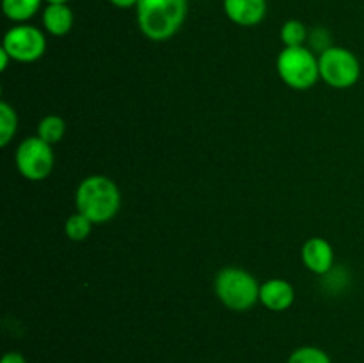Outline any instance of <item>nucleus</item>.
Returning a JSON list of instances; mask_svg holds the SVG:
<instances>
[{
    "label": "nucleus",
    "instance_id": "nucleus-15",
    "mask_svg": "<svg viewBox=\"0 0 364 363\" xmlns=\"http://www.w3.org/2000/svg\"><path fill=\"white\" fill-rule=\"evenodd\" d=\"M18 130L16 110L7 102L0 103V146H7L13 141Z\"/></svg>",
    "mask_w": 364,
    "mask_h": 363
},
{
    "label": "nucleus",
    "instance_id": "nucleus-21",
    "mask_svg": "<svg viewBox=\"0 0 364 363\" xmlns=\"http://www.w3.org/2000/svg\"><path fill=\"white\" fill-rule=\"evenodd\" d=\"M48 4H68L70 0H46Z\"/></svg>",
    "mask_w": 364,
    "mask_h": 363
},
{
    "label": "nucleus",
    "instance_id": "nucleus-11",
    "mask_svg": "<svg viewBox=\"0 0 364 363\" xmlns=\"http://www.w3.org/2000/svg\"><path fill=\"white\" fill-rule=\"evenodd\" d=\"M43 27L57 38L66 36L73 27V11L68 4H48L43 11Z\"/></svg>",
    "mask_w": 364,
    "mask_h": 363
},
{
    "label": "nucleus",
    "instance_id": "nucleus-7",
    "mask_svg": "<svg viewBox=\"0 0 364 363\" xmlns=\"http://www.w3.org/2000/svg\"><path fill=\"white\" fill-rule=\"evenodd\" d=\"M2 48L18 63H36L46 52V38L41 28L20 23L6 32Z\"/></svg>",
    "mask_w": 364,
    "mask_h": 363
},
{
    "label": "nucleus",
    "instance_id": "nucleus-2",
    "mask_svg": "<svg viewBox=\"0 0 364 363\" xmlns=\"http://www.w3.org/2000/svg\"><path fill=\"white\" fill-rule=\"evenodd\" d=\"M137 23L151 41H167L183 25L188 13V0H139Z\"/></svg>",
    "mask_w": 364,
    "mask_h": 363
},
{
    "label": "nucleus",
    "instance_id": "nucleus-16",
    "mask_svg": "<svg viewBox=\"0 0 364 363\" xmlns=\"http://www.w3.org/2000/svg\"><path fill=\"white\" fill-rule=\"evenodd\" d=\"M308 39V28L302 21L288 20L281 27V41L284 46H304Z\"/></svg>",
    "mask_w": 364,
    "mask_h": 363
},
{
    "label": "nucleus",
    "instance_id": "nucleus-12",
    "mask_svg": "<svg viewBox=\"0 0 364 363\" xmlns=\"http://www.w3.org/2000/svg\"><path fill=\"white\" fill-rule=\"evenodd\" d=\"M43 0H2V11L14 23H25L41 7Z\"/></svg>",
    "mask_w": 364,
    "mask_h": 363
},
{
    "label": "nucleus",
    "instance_id": "nucleus-1",
    "mask_svg": "<svg viewBox=\"0 0 364 363\" xmlns=\"http://www.w3.org/2000/svg\"><path fill=\"white\" fill-rule=\"evenodd\" d=\"M77 212L95 224L109 223L121 209V192L116 182L103 174H92L78 184L75 194Z\"/></svg>",
    "mask_w": 364,
    "mask_h": 363
},
{
    "label": "nucleus",
    "instance_id": "nucleus-17",
    "mask_svg": "<svg viewBox=\"0 0 364 363\" xmlns=\"http://www.w3.org/2000/svg\"><path fill=\"white\" fill-rule=\"evenodd\" d=\"M287 363H333L329 354L323 349L315 347V345H302L295 349L290 354Z\"/></svg>",
    "mask_w": 364,
    "mask_h": 363
},
{
    "label": "nucleus",
    "instance_id": "nucleus-5",
    "mask_svg": "<svg viewBox=\"0 0 364 363\" xmlns=\"http://www.w3.org/2000/svg\"><path fill=\"white\" fill-rule=\"evenodd\" d=\"M320 78L334 89H348L358 84L361 64L355 53L343 46H329L318 57Z\"/></svg>",
    "mask_w": 364,
    "mask_h": 363
},
{
    "label": "nucleus",
    "instance_id": "nucleus-20",
    "mask_svg": "<svg viewBox=\"0 0 364 363\" xmlns=\"http://www.w3.org/2000/svg\"><path fill=\"white\" fill-rule=\"evenodd\" d=\"M9 60H13L9 53H7L4 48H0V70L6 71L7 66H9Z\"/></svg>",
    "mask_w": 364,
    "mask_h": 363
},
{
    "label": "nucleus",
    "instance_id": "nucleus-8",
    "mask_svg": "<svg viewBox=\"0 0 364 363\" xmlns=\"http://www.w3.org/2000/svg\"><path fill=\"white\" fill-rule=\"evenodd\" d=\"M302 262H304L306 269L311 270L313 274H329L334 263V251L333 246L322 237L308 238L302 246Z\"/></svg>",
    "mask_w": 364,
    "mask_h": 363
},
{
    "label": "nucleus",
    "instance_id": "nucleus-3",
    "mask_svg": "<svg viewBox=\"0 0 364 363\" xmlns=\"http://www.w3.org/2000/svg\"><path fill=\"white\" fill-rule=\"evenodd\" d=\"M259 287L258 280L240 267H224L213 281L219 301L233 312H247L259 302Z\"/></svg>",
    "mask_w": 364,
    "mask_h": 363
},
{
    "label": "nucleus",
    "instance_id": "nucleus-4",
    "mask_svg": "<svg viewBox=\"0 0 364 363\" xmlns=\"http://www.w3.org/2000/svg\"><path fill=\"white\" fill-rule=\"evenodd\" d=\"M281 80L291 89L306 91L320 78L318 57L306 46H284L276 60Z\"/></svg>",
    "mask_w": 364,
    "mask_h": 363
},
{
    "label": "nucleus",
    "instance_id": "nucleus-9",
    "mask_svg": "<svg viewBox=\"0 0 364 363\" xmlns=\"http://www.w3.org/2000/svg\"><path fill=\"white\" fill-rule=\"evenodd\" d=\"M295 301V288L290 281L272 278L259 287V302L270 312H284Z\"/></svg>",
    "mask_w": 364,
    "mask_h": 363
},
{
    "label": "nucleus",
    "instance_id": "nucleus-6",
    "mask_svg": "<svg viewBox=\"0 0 364 363\" xmlns=\"http://www.w3.org/2000/svg\"><path fill=\"white\" fill-rule=\"evenodd\" d=\"M14 160H16V167L21 177L31 182H39L45 180L52 173L55 155H53L52 144L34 135V137L23 139L18 144Z\"/></svg>",
    "mask_w": 364,
    "mask_h": 363
},
{
    "label": "nucleus",
    "instance_id": "nucleus-19",
    "mask_svg": "<svg viewBox=\"0 0 364 363\" xmlns=\"http://www.w3.org/2000/svg\"><path fill=\"white\" fill-rule=\"evenodd\" d=\"M109 2L119 9H128V7H137L139 0H109Z\"/></svg>",
    "mask_w": 364,
    "mask_h": 363
},
{
    "label": "nucleus",
    "instance_id": "nucleus-14",
    "mask_svg": "<svg viewBox=\"0 0 364 363\" xmlns=\"http://www.w3.org/2000/svg\"><path fill=\"white\" fill-rule=\"evenodd\" d=\"M92 224L95 223L91 219H87L84 214H71L66 219V223H64V233H66V237L70 241L82 242L89 237V233L92 230Z\"/></svg>",
    "mask_w": 364,
    "mask_h": 363
},
{
    "label": "nucleus",
    "instance_id": "nucleus-13",
    "mask_svg": "<svg viewBox=\"0 0 364 363\" xmlns=\"http://www.w3.org/2000/svg\"><path fill=\"white\" fill-rule=\"evenodd\" d=\"M64 134H66V121L55 114L45 116L38 123V137L48 144L53 146L63 141Z\"/></svg>",
    "mask_w": 364,
    "mask_h": 363
},
{
    "label": "nucleus",
    "instance_id": "nucleus-18",
    "mask_svg": "<svg viewBox=\"0 0 364 363\" xmlns=\"http://www.w3.org/2000/svg\"><path fill=\"white\" fill-rule=\"evenodd\" d=\"M0 363H27L25 356L18 351H9L2 356V362Z\"/></svg>",
    "mask_w": 364,
    "mask_h": 363
},
{
    "label": "nucleus",
    "instance_id": "nucleus-10",
    "mask_svg": "<svg viewBox=\"0 0 364 363\" xmlns=\"http://www.w3.org/2000/svg\"><path fill=\"white\" fill-rule=\"evenodd\" d=\"M224 13L240 27H255L267 14V0H224Z\"/></svg>",
    "mask_w": 364,
    "mask_h": 363
}]
</instances>
